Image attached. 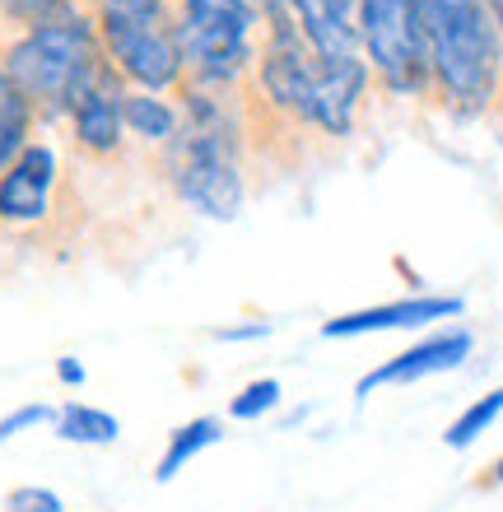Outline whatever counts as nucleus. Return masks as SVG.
Returning a JSON list of instances; mask_svg holds the SVG:
<instances>
[{"label": "nucleus", "instance_id": "1", "mask_svg": "<svg viewBox=\"0 0 503 512\" xmlns=\"http://www.w3.org/2000/svg\"><path fill=\"white\" fill-rule=\"evenodd\" d=\"M182 122L164 145V173L173 196L205 219L229 224L247 201L243 177V112L229 103V89L182 84Z\"/></svg>", "mask_w": 503, "mask_h": 512}, {"label": "nucleus", "instance_id": "14", "mask_svg": "<svg viewBox=\"0 0 503 512\" xmlns=\"http://www.w3.org/2000/svg\"><path fill=\"white\" fill-rule=\"evenodd\" d=\"M219 438H224V419H215V415H196V419H187L182 429H173L168 433V447H164V457L154 461V480L159 485H168L187 461H196L205 452V447H215Z\"/></svg>", "mask_w": 503, "mask_h": 512}, {"label": "nucleus", "instance_id": "9", "mask_svg": "<svg viewBox=\"0 0 503 512\" xmlns=\"http://www.w3.org/2000/svg\"><path fill=\"white\" fill-rule=\"evenodd\" d=\"M56 149L42 140H28L19 159L0 173V224L5 229H38L52 215L56 191Z\"/></svg>", "mask_w": 503, "mask_h": 512}, {"label": "nucleus", "instance_id": "3", "mask_svg": "<svg viewBox=\"0 0 503 512\" xmlns=\"http://www.w3.org/2000/svg\"><path fill=\"white\" fill-rule=\"evenodd\" d=\"M0 61L10 70V80L24 89V98L33 103L38 117H66L75 108V98L89 89V80L108 66L94 14L84 10H70L38 28H24L0 52Z\"/></svg>", "mask_w": 503, "mask_h": 512}, {"label": "nucleus", "instance_id": "23", "mask_svg": "<svg viewBox=\"0 0 503 512\" xmlns=\"http://www.w3.org/2000/svg\"><path fill=\"white\" fill-rule=\"evenodd\" d=\"M84 378H89V373H84V364L80 359H56V382H61V387H84Z\"/></svg>", "mask_w": 503, "mask_h": 512}, {"label": "nucleus", "instance_id": "13", "mask_svg": "<svg viewBox=\"0 0 503 512\" xmlns=\"http://www.w3.org/2000/svg\"><path fill=\"white\" fill-rule=\"evenodd\" d=\"M52 429L61 443H75V447H112L122 438V424L112 410H98V405H84V401H66L56 410Z\"/></svg>", "mask_w": 503, "mask_h": 512}, {"label": "nucleus", "instance_id": "5", "mask_svg": "<svg viewBox=\"0 0 503 512\" xmlns=\"http://www.w3.org/2000/svg\"><path fill=\"white\" fill-rule=\"evenodd\" d=\"M359 52L387 94L424 98L434 89L420 0H359Z\"/></svg>", "mask_w": 503, "mask_h": 512}, {"label": "nucleus", "instance_id": "10", "mask_svg": "<svg viewBox=\"0 0 503 512\" xmlns=\"http://www.w3.org/2000/svg\"><path fill=\"white\" fill-rule=\"evenodd\" d=\"M122 94H126V80L112 66H103L94 80H89V89L75 98V108L66 112L70 135H75V145H80L84 154L112 159V154L122 149V140H126Z\"/></svg>", "mask_w": 503, "mask_h": 512}, {"label": "nucleus", "instance_id": "19", "mask_svg": "<svg viewBox=\"0 0 503 512\" xmlns=\"http://www.w3.org/2000/svg\"><path fill=\"white\" fill-rule=\"evenodd\" d=\"M52 419H56V410L52 405H42V401L19 405V410H10V415H0V447L10 443V438H19V433L38 429V424H52Z\"/></svg>", "mask_w": 503, "mask_h": 512}, {"label": "nucleus", "instance_id": "16", "mask_svg": "<svg viewBox=\"0 0 503 512\" xmlns=\"http://www.w3.org/2000/svg\"><path fill=\"white\" fill-rule=\"evenodd\" d=\"M499 419H503V387H494V391H485V396H476L462 415L452 419L448 433H443V443H448L452 452H462V447H471L476 438H485Z\"/></svg>", "mask_w": 503, "mask_h": 512}, {"label": "nucleus", "instance_id": "11", "mask_svg": "<svg viewBox=\"0 0 503 512\" xmlns=\"http://www.w3.org/2000/svg\"><path fill=\"white\" fill-rule=\"evenodd\" d=\"M317 61H359V0H285Z\"/></svg>", "mask_w": 503, "mask_h": 512}, {"label": "nucleus", "instance_id": "7", "mask_svg": "<svg viewBox=\"0 0 503 512\" xmlns=\"http://www.w3.org/2000/svg\"><path fill=\"white\" fill-rule=\"evenodd\" d=\"M471 354H476V336H471L466 326H443V331L415 340V345H406V350L392 354V359H382L373 373H364V378H359V387H354V396H359V401H368L373 391L410 387V382L457 373Z\"/></svg>", "mask_w": 503, "mask_h": 512}, {"label": "nucleus", "instance_id": "15", "mask_svg": "<svg viewBox=\"0 0 503 512\" xmlns=\"http://www.w3.org/2000/svg\"><path fill=\"white\" fill-rule=\"evenodd\" d=\"M33 122H38V112H33V103L24 98V89L10 80V70H5V61H0V173L19 159V149L28 145Z\"/></svg>", "mask_w": 503, "mask_h": 512}, {"label": "nucleus", "instance_id": "25", "mask_svg": "<svg viewBox=\"0 0 503 512\" xmlns=\"http://www.w3.org/2000/svg\"><path fill=\"white\" fill-rule=\"evenodd\" d=\"M499 84H503V75H499Z\"/></svg>", "mask_w": 503, "mask_h": 512}, {"label": "nucleus", "instance_id": "21", "mask_svg": "<svg viewBox=\"0 0 503 512\" xmlns=\"http://www.w3.org/2000/svg\"><path fill=\"white\" fill-rule=\"evenodd\" d=\"M5 512H66V503H61L56 489L24 485V489H14L10 499H5Z\"/></svg>", "mask_w": 503, "mask_h": 512}, {"label": "nucleus", "instance_id": "6", "mask_svg": "<svg viewBox=\"0 0 503 512\" xmlns=\"http://www.w3.org/2000/svg\"><path fill=\"white\" fill-rule=\"evenodd\" d=\"M94 28H98L108 66L126 84H136L145 94L182 89L187 70H182V52H177L173 14L168 19H117V14H98Z\"/></svg>", "mask_w": 503, "mask_h": 512}, {"label": "nucleus", "instance_id": "22", "mask_svg": "<svg viewBox=\"0 0 503 512\" xmlns=\"http://www.w3.org/2000/svg\"><path fill=\"white\" fill-rule=\"evenodd\" d=\"M271 336V322H252V326H219L215 340H266Z\"/></svg>", "mask_w": 503, "mask_h": 512}, {"label": "nucleus", "instance_id": "20", "mask_svg": "<svg viewBox=\"0 0 503 512\" xmlns=\"http://www.w3.org/2000/svg\"><path fill=\"white\" fill-rule=\"evenodd\" d=\"M98 14H117V19H168V0H89Z\"/></svg>", "mask_w": 503, "mask_h": 512}, {"label": "nucleus", "instance_id": "18", "mask_svg": "<svg viewBox=\"0 0 503 512\" xmlns=\"http://www.w3.org/2000/svg\"><path fill=\"white\" fill-rule=\"evenodd\" d=\"M80 10V0H0V14L19 28H38L47 19H61V14Z\"/></svg>", "mask_w": 503, "mask_h": 512}, {"label": "nucleus", "instance_id": "8", "mask_svg": "<svg viewBox=\"0 0 503 512\" xmlns=\"http://www.w3.org/2000/svg\"><path fill=\"white\" fill-rule=\"evenodd\" d=\"M466 312V298L457 294H410L396 303H373V308L340 312L331 322H322L327 340H350V336H387V331H420L434 322H457Z\"/></svg>", "mask_w": 503, "mask_h": 512}, {"label": "nucleus", "instance_id": "12", "mask_svg": "<svg viewBox=\"0 0 503 512\" xmlns=\"http://www.w3.org/2000/svg\"><path fill=\"white\" fill-rule=\"evenodd\" d=\"M177 122H182V108L168 103L164 94H145V89H126L122 94V126L126 135H136L145 145L164 149L177 135Z\"/></svg>", "mask_w": 503, "mask_h": 512}, {"label": "nucleus", "instance_id": "4", "mask_svg": "<svg viewBox=\"0 0 503 512\" xmlns=\"http://www.w3.org/2000/svg\"><path fill=\"white\" fill-rule=\"evenodd\" d=\"M257 0H182L173 19L177 52H182V84L201 89H233L257 66Z\"/></svg>", "mask_w": 503, "mask_h": 512}, {"label": "nucleus", "instance_id": "2", "mask_svg": "<svg viewBox=\"0 0 503 512\" xmlns=\"http://www.w3.org/2000/svg\"><path fill=\"white\" fill-rule=\"evenodd\" d=\"M434 89L452 112L480 117L499 94L503 33L485 0H420Z\"/></svg>", "mask_w": 503, "mask_h": 512}, {"label": "nucleus", "instance_id": "17", "mask_svg": "<svg viewBox=\"0 0 503 512\" xmlns=\"http://www.w3.org/2000/svg\"><path fill=\"white\" fill-rule=\"evenodd\" d=\"M280 396H285V387H280L275 378H257V382H247V387L229 401V415L233 419H261L280 405Z\"/></svg>", "mask_w": 503, "mask_h": 512}, {"label": "nucleus", "instance_id": "24", "mask_svg": "<svg viewBox=\"0 0 503 512\" xmlns=\"http://www.w3.org/2000/svg\"><path fill=\"white\" fill-rule=\"evenodd\" d=\"M480 485H485V489H499V485H503V452H499V461L490 466V475H485Z\"/></svg>", "mask_w": 503, "mask_h": 512}]
</instances>
